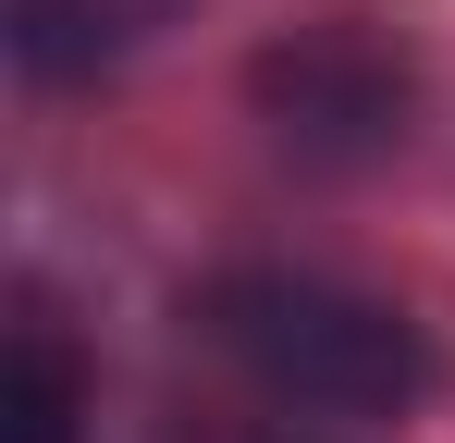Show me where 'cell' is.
Segmentation results:
<instances>
[{"instance_id": "6da1fadb", "label": "cell", "mask_w": 455, "mask_h": 443, "mask_svg": "<svg viewBox=\"0 0 455 443\" xmlns=\"http://www.w3.org/2000/svg\"><path fill=\"white\" fill-rule=\"evenodd\" d=\"M210 345L271 407H320V419H406L431 394L419 320L357 284H320V271H222L210 284Z\"/></svg>"}, {"instance_id": "7a4b0ae2", "label": "cell", "mask_w": 455, "mask_h": 443, "mask_svg": "<svg viewBox=\"0 0 455 443\" xmlns=\"http://www.w3.org/2000/svg\"><path fill=\"white\" fill-rule=\"evenodd\" d=\"M259 99H271L283 148H307V160H370V148L406 136V62L370 50L357 25H320L296 50H271L259 62Z\"/></svg>"}, {"instance_id": "3957f363", "label": "cell", "mask_w": 455, "mask_h": 443, "mask_svg": "<svg viewBox=\"0 0 455 443\" xmlns=\"http://www.w3.org/2000/svg\"><path fill=\"white\" fill-rule=\"evenodd\" d=\"M75 419H86V369L62 345V320L25 308L12 358H0V443H75Z\"/></svg>"}, {"instance_id": "277c9868", "label": "cell", "mask_w": 455, "mask_h": 443, "mask_svg": "<svg viewBox=\"0 0 455 443\" xmlns=\"http://www.w3.org/2000/svg\"><path fill=\"white\" fill-rule=\"evenodd\" d=\"M148 25H172V0H12V50H25V74L124 62Z\"/></svg>"}, {"instance_id": "5b68a950", "label": "cell", "mask_w": 455, "mask_h": 443, "mask_svg": "<svg viewBox=\"0 0 455 443\" xmlns=\"http://www.w3.org/2000/svg\"><path fill=\"white\" fill-rule=\"evenodd\" d=\"M222 443H283V431H222Z\"/></svg>"}]
</instances>
